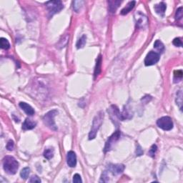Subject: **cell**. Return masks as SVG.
<instances>
[{
    "label": "cell",
    "instance_id": "1",
    "mask_svg": "<svg viewBox=\"0 0 183 183\" xmlns=\"http://www.w3.org/2000/svg\"><path fill=\"white\" fill-rule=\"evenodd\" d=\"M3 168L9 175H15L19 168V163L15 157L6 156L3 159Z\"/></svg>",
    "mask_w": 183,
    "mask_h": 183
},
{
    "label": "cell",
    "instance_id": "2",
    "mask_svg": "<svg viewBox=\"0 0 183 183\" xmlns=\"http://www.w3.org/2000/svg\"><path fill=\"white\" fill-rule=\"evenodd\" d=\"M103 119L104 113L102 111L99 112V113H97V115L94 117L93 122H92L91 130H90L89 134V139H90V140L94 139L96 137L97 132L100 128V127H101L102 122H103Z\"/></svg>",
    "mask_w": 183,
    "mask_h": 183
},
{
    "label": "cell",
    "instance_id": "3",
    "mask_svg": "<svg viewBox=\"0 0 183 183\" xmlns=\"http://www.w3.org/2000/svg\"><path fill=\"white\" fill-rule=\"evenodd\" d=\"M57 110L53 109L48 112L47 114H45V115L43 117V122H44V125L53 131L57 130V127L54 119V117L57 115Z\"/></svg>",
    "mask_w": 183,
    "mask_h": 183
},
{
    "label": "cell",
    "instance_id": "4",
    "mask_svg": "<svg viewBox=\"0 0 183 183\" xmlns=\"http://www.w3.org/2000/svg\"><path fill=\"white\" fill-rule=\"evenodd\" d=\"M47 9L48 11L49 17H52L53 15L56 13L60 12L62 9L64 8L62 2L59 0H55V1H49L45 4Z\"/></svg>",
    "mask_w": 183,
    "mask_h": 183
},
{
    "label": "cell",
    "instance_id": "5",
    "mask_svg": "<svg viewBox=\"0 0 183 183\" xmlns=\"http://www.w3.org/2000/svg\"><path fill=\"white\" fill-rule=\"evenodd\" d=\"M157 125L160 129H163L165 131L171 130L173 128V122L171 117H162L157 119Z\"/></svg>",
    "mask_w": 183,
    "mask_h": 183
},
{
    "label": "cell",
    "instance_id": "6",
    "mask_svg": "<svg viewBox=\"0 0 183 183\" xmlns=\"http://www.w3.org/2000/svg\"><path fill=\"white\" fill-rule=\"evenodd\" d=\"M121 136V132L119 130H117L115 132L113 135L109 137V139H107V142H106L105 148H104V152H109L113 148L114 145L115 144L116 142H117L118 139H119V137Z\"/></svg>",
    "mask_w": 183,
    "mask_h": 183
},
{
    "label": "cell",
    "instance_id": "7",
    "mask_svg": "<svg viewBox=\"0 0 183 183\" xmlns=\"http://www.w3.org/2000/svg\"><path fill=\"white\" fill-rule=\"evenodd\" d=\"M135 19L136 22V27L138 29H144L147 26L148 19L141 11H137L135 15Z\"/></svg>",
    "mask_w": 183,
    "mask_h": 183
},
{
    "label": "cell",
    "instance_id": "8",
    "mask_svg": "<svg viewBox=\"0 0 183 183\" xmlns=\"http://www.w3.org/2000/svg\"><path fill=\"white\" fill-rule=\"evenodd\" d=\"M108 113L110 116V118L115 125H118V122L122 120L121 113L116 105H112L107 110Z\"/></svg>",
    "mask_w": 183,
    "mask_h": 183
},
{
    "label": "cell",
    "instance_id": "9",
    "mask_svg": "<svg viewBox=\"0 0 183 183\" xmlns=\"http://www.w3.org/2000/svg\"><path fill=\"white\" fill-rule=\"evenodd\" d=\"M160 60V54L156 52L151 51L147 54L145 59V64L146 66H152L158 62Z\"/></svg>",
    "mask_w": 183,
    "mask_h": 183
},
{
    "label": "cell",
    "instance_id": "10",
    "mask_svg": "<svg viewBox=\"0 0 183 183\" xmlns=\"http://www.w3.org/2000/svg\"><path fill=\"white\" fill-rule=\"evenodd\" d=\"M125 170V165L122 164L117 165H109L108 166V170L112 175H118L121 174Z\"/></svg>",
    "mask_w": 183,
    "mask_h": 183
},
{
    "label": "cell",
    "instance_id": "11",
    "mask_svg": "<svg viewBox=\"0 0 183 183\" xmlns=\"http://www.w3.org/2000/svg\"><path fill=\"white\" fill-rule=\"evenodd\" d=\"M67 162L69 167L70 168H74L77 165V156L75 152L73 151H70L68 152L67 155Z\"/></svg>",
    "mask_w": 183,
    "mask_h": 183
},
{
    "label": "cell",
    "instance_id": "12",
    "mask_svg": "<svg viewBox=\"0 0 183 183\" xmlns=\"http://www.w3.org/2000/svg\"><path fill=\"white\" fill-rule=\"evenodd\" d=\"M122 2L118 0H109L108 1V9L110 13H115L117 8L121 5Z\"/></svg>",
    "mask_w": 183,
    "mask_h": 183
},
{
    "label": "cell",
    "instance_id": "13",
    "mask_svg": "<svg viewBox=\"0 0 183 183\" xmlns=\"http://www.w3.org/2000/svg\"><path fill=\"white\" fill-rule=\"evenodd\" d=\"M19 107H21V109L29 116H32L34 115V110L30 105L26 103V102H21L19 103Z\"/></svg>",
    "mask_w": 183,
    "mask_h": 183
},
{
    "label": "cell",
    "instance_id": "14",
    "mask_svg": "<svg viewBox=\"0 0 183 183\" xmlns=\"http://www.w3.org/2000/svg\"><path fill=\"white\" fill-rule=\"evenodd\" d=\"M36 125L37 123H35V122L32 121L30 119L27 118V119H25V121L24 122L22 125V129H24V130H29V129H32L36 127Z\"/></svg>",
    "mask_w": 183,
    "mask_h": 183
},
{
    "label": "cell",
    "instance_id": "15",
    "mask_svg": "<svg viewBox=\"0 0 183 183\" xmlns=\"http://www.w3.org/2000/svg\"><path fill=\"white\" fill-rule=\"evenodd\" d=\"M166 8H167V6L164 2H160L157 4V5H155L154 7V9L155 11H156V13L162 16L164 15L165 10H166Z\"/></svg>",
    "mask_w": 183,
    "mask_h": 183
},
{
    "label": "cell",
    "instance_id": "16",
    "mask_svg": "<svg viewBox=\"0 0 183 183\" xmlns=\"http://www.w3.org/2000/svg\"><path fill=\"white\" fill-rule=\"evenodd\" d=\"M102 56L100 55L97 59V62H96L95 68H94V78H96L99 75L101 72V69H102Z\"/></svg>",
    "mask_w": 183,
    "mask_h": 183
},
{
    "label": "cell",
    "instance_id": "17",
    "mask_svg": "<svg viewBox=\"0 0 183 183\" xmlns=\"http://www.w3.org/2000/svg\"><path fill=\"white\" fill-rule=\"evenodd\" d=\"M135 4H136V2H135V1L129 2L127 5V6H126L125 7H124L123 9H122L121 15H127V14H128L129 12V11H131L132 9L133 8L135 7Z\"/></svg>",
    "mask_w": 183,
    "mask_h": 183
},
{
    "label": "cell",
    "instance_id": "18",
    "mask_svg": "<svg viewBox=\"0 0 183 183\" xmlns=\"http://www.w3.org/2000/svg\"><path fill=\"white\" fill-rule=\"evenodd\" d=\"M68 40H69V35L68 34L64 35V36L62 37V38L60 39V42H58L57 46V47L59 49L64 48V47H65L66 45L67 44Z\"/></svg>",
    "mask_w": 183,
    "mask_h": 183
},
{
    "label": "cell",
    "instance_id": "19",
    "mask_svg": "<svg viewBox=\"0 0 183 183\" xmlns=\"http://www.w3.org/2000/svg\"><path fill=\"white\" fill-rule=\"evenodd\" d=\"M87 42V37L86 35H82V36L79 39V40L77 41L76 44V47L77 49H81L83 48L84 47V45L86 44Z\"/></svg>",
    "mask_w": 183,
    "mask_h": 183
},
{
    "label": "cell",
    "instance_id": "20",
    "mask_svg": "<svg viewBox=\"0 0 183 183\" xmlns=\"http://www.w3.org/2000/svg\"><path fill=\"white\" fill-rule=\"evenodd\" d=\"M54 149L52 148V147L47 148L44 152V157L46 159H47V160H50V159H52L53 156H54Z\"/></svg>",
    "mask_w": 183,
    "mask_h": 183
},
{
    "label": "cell",
    "instance_id": "21",
    "mask_svg": "<svg viewBox=\"0 0 183 183\" xmlns=\"http://www.w3.org/2000/svg\"><path fill=\"white\" fill-rule=\"evenodd\" d=\"M84 2L80 0V1H73L72 2V7H73L74 10L76 11V12H79L81 8L83 5Z\"/></svg>",
    "mask_w": 183,
    "mask_h": 183
},
{
    "label": "cell",
    "instance_id": "22",
    "mask_svg": "<svg viewBox=\"0 0 183 183\" xmlns=\"http://www.w3.org/2000/svg\"><path fill=\"white\" fill-rule=\"evenodd\" d=\"M0 46H1L2 49L7 50H9V47H10V44H9V41H8L7 39L2 37V38L0 39Z\"/></svg>",
    "mask_w": 183,
    "mask_h": 183
},
{
    "label": "cell",
    "instance_id": "23",
    "mask_svg": "<svg viewBox=\"0 0 183 183\" xmlns=\"http://www.w3.org/2000/svg\"><path fill=\"white\" fill-rule=\"evenodd\" d=\"M176 102L177 105H178L179 108H180V110H182V92L181 90L178 92L177 93V97H176Z\"/></svg>",
    "mask_w": 183,
    "mask_h": 183
},
{
    "label": "cell",
    "instance_id": "24",
    "mask_svg": "<svg viewBox=\"0 0 183 183\" xmlns=\"http://www.w3.org/2000/svg\"><path fill=\"white\" fill-rule=\"evenodd\" d=\"M182 70H175L174 72V82H178L181 81L182 78Z\"/></svg>",
    "mask_w": 183,
    "mask_h": 183
},
{
    "label": "cell",
    "instance_id": "25",
    "mask_svg": "<svg viewBox=\"0 0 183 183\" xmlns=\"http://www.w3.org/2000/svg\"><path fill=\"white\" fill-rule=\"evenodd\" d=\"M154 47L156 50H157L160 52H163V51L165 50V47L164 44H162V42H161L160 40H157L155 41V44H154Z\"/></svg>",
    "mask_w": 183,
    "mask_h": 183
},
{
    "label": "cell",
    "instance_id": "26",
    "mask_svg": "<svg viewBox=\"0 0 183 183\" xmlns=\"http://www.w3.org/2000/svg\"><path fill=\"white\" fill-rule=\"evenodd\" d=\"M29 173H30V169L29 168H25L21 170L20 172V176L21 178L24 179V180H26L29 175Z\"/></svg>",
    "mask_w": 183,
    "mask_h": 183
},
{
    "label": "cell",
    "instance_id": "27",
    "mask_svg": "<svg viewBox=\"0 0 183 183\" xmlns=\"http://www.w3.org/2000/svg\"><path fill=\"white\" fill-rule=\"evenodd\" d=\"M157 151V147L156 145H152V147H150V149H149V152H148V155L149 156H150L151 157H154L155 154H156Z\"/></svg>",
    "mask_w": 183,
    "mask_h": 183
},
{
    "label": "cell",
    "instance_id": "28",
    "mask_svg": "<svg viewBox=\"0 0 183 183\" xmlns=\"http://www.w3.org/2000/svg\"><path fill=\"white\" fill-rule=\"evenodd\" d=\"M182 15H183L182 7H180V8H178V9H177L175 16L176 20H180V19L182 18Z\"/></svg>",
    "mask_w": 183,
    "mask_h": 183
},
{
    "label": "cell",
    "instance_id": "29",
    "mask_svg": "<svg viewBox=\"0 0 183 183\" xmlns=\"http://www.w3.org/2000/svg\"><path fill=\"white\" fill-rule=\"evenodd\" d=\"M173 44L175 45V46L176 47H182V40H181L180 38H175L174 39V40H173Z\"/></svg>",
    "mask_w": 183,
    "mask_h": 183
},
{
    "label": "cell",
    "instance_id": "30",
    "mask_svg": "<svg viewBox=\"0 0 183 183\" xmlns=\"http://www.w3.org/2000/svg\"><path fill=\"white\" fill-rule=\"evenodd\" d=\"M72 181H73L74 183H80L82 182L81 176H80L79 174L74 175L73 176V180Z\"/></svg>",
    "mask_w": 183,
    "mask_h": 183
},
{
    "label": "cell",
    "instance_id": "31",
    "mask_svg": "<svg viewBox=\"0 0 183 183\" xmlns=\"http://www.w3.org/2000/svg\"><path fill=\"white\" fill-rule=\"evenodd\" d=\"M14 147H15V144H14V142L12 140H9L8 142L7 145V149L9 151H11L14 149Z\"/></svg>",
    "mask_w": 183,
    "mask_h": 183
},
{
    "label": "cell",
    "instance_id": "32",
    "mask_svg": "<svg viewBox=\"0 0 183 183\" xmlns=\"http://www.w3.org/2000/svg\"><path fill=\"white\" fill-rule=\"evenodd\" d=\"M29 182H38V183H39V182H41V180L38 178V176L34 175V176H32L30 179H29Z\"/></svg>",
    "mask_w": 183,
    "mask_h": 183
},
{
    "label": "cell",
    "instance_id": "33",
    "mask_svg": "<svg viewBox=\"0 0 183 183\" xmlns=\"http://www.w3.org/2000/svg\"><path fill=\"white\" fill-rule=\"evenodd\" d=\"M142 155H143L142 149L141 148V147L139 145H137L136 149V155L137 156H141Z\"/></svg>",
    "mask_w": 183,
    "mask_h": 183
}]
</instances>
